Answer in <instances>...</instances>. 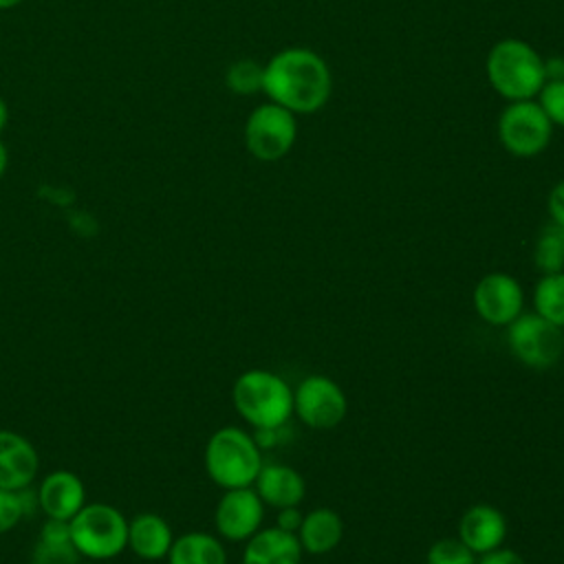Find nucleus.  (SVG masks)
<instances>
[{"mask_svg": "<svg viewBox=\"0 0 564 564\" xmlns=\"http://www.w3.org/2000/svg\"><path fill=\"white\" fill-rule=\"evenodd\" d=\"M262 463V449L253 434L236 425L216 430L203 452L205 471L220 489L251 487Z\"/></svg>", "mask_w": 564, "mask_h": 564, "instance_id": "4", "label": "nucleus"}, {"mask_svg": "<svg viewBox=\"0 0 564 564\" xmlns=\"http://www.w3.org/2000/svg\"><path fill=\"white\" fill-rule=\"evenodd\" d=\"M302 544L297 533L284 531L280 527L258 529L242 551V564H300Z\"/></svg>", "mask_w": 564, "mask_h": 564, "instance_id": "16", "label": "nucleus"}, {"mask_svg": "<svg viewBox=\"0 0 564 564\" xmlns=\"http://www.w3.org/2000/svg\"><path fill=\"white\" fill-rule=\"evenodd\" d=\"M20 2H24V0H0V9H13V7H18Z\"/></svg>", "mask_w": 564, "mask_h": 564, "instance_id": "33", "label": "nucleus"}, {"mask_svg": "<svg viewBox=\"0 0 564 564\" xmlns=\"http://www.w3.org/2000/svg\"><path fill=\"white\" fill-rule=\"evenodd\" d=\"M471 302L482 322L491 326H507L522 313L524 291L513 275L491 271L476 282Z\"/></svg>", "mask_w": 564, "mask_h": 564, "instance_id": "10", "label": "nucleus"}, {"mask_svg": "<svg viewBox=\"0 0 564 564\" xmlns=\"http://www.w3.org/2000/svg\"><path fill=\"white\" fill-rule=\"evenodd\" d=\"M24 513H26L24 489L22 491L0 489V535L11 531L22 520Z\"/></svg>", "mask_w": 564, "mask_h": 564, "instance_id": "26", "label": "nucleus"}, {"mask_svg": "<svg viewBox=\"0 0 564 564\" xmlns=\"http://www.w3.org/2000/svg\"><path fill=\"white\" fill-rule=\"evenodd\" d=\"M456 538L476 555L489 553L502 546L507 538V518L498 507L476 502L460 516Z\"/></svg>", "mask_w": 564, "mask_h": 564, "instance_id": "13", "label": "nucleus"}, {"mask_svg": "<svg viewBox=\"0 0 564 564\" xmlns=\"http://www.w3.org/2000/svg\"><path fill=\"white\" fill-rule=\"evenodd\" d=\"M302 513L297 511V507H284V509H278V524L280 529L284 531H291V533H297L300 524H302Z\"/></svg>", "mask_w": 564, "mask_h": 564, "instance_id": "29", "label": "nucleus"}, {"mask_svg": "<svg viewBox=\"0 0 564 564\" xmlns=\"http://www.w3.org/2000/svg\"><path fill=\"white\" fill-rule=\"evenodd\" d=\"M476 553L469 551L458 538H438L425 555L427 564H476Z\"/></svg>", "mask_w": 564, "mask_h": 564, "instance_id": "24", "label": "nucleus"}, {"mask_svg": "<svg viewBox=\"0 0 564 564\" xmlns=\"http://www.w3.org/2000/svg\"><path fill=\"white\" fill-rule=\"evenodd\" d=\"M236 412L253 427H282L293 414V388L271 370L251 368L238 375L231 388Z\"/></svg>", "mask_w": 564, "mask_h": 564, "instance_id": "3", "label": "nucleus"}, {"mask_svg": "<svg viewBox=\"0 0 564 564\" xmlns=\"http://www.w3.org/2000/svg\"><path fill=\"white\" fill-rule=\"evenodd\" d=\"M544 75H546V82L564 79V59L562 57L544 59Z\"/></svg>", "mask_w": 564, "mask_h": 564, "instance_id": "30", "label": "nucleus"}, {"mask_svg": "<svg viewBox=\"0 0 564 564\" xmlns=\"http://www.w3.org/2000/svg\"><path fill=\"white\" fill-rule=\"evenodd\" d=\"M167 564H227V551L223 542L205 531H187L174 538Z\"/></svg>", "mask_w": 564, "mask_h": 564, "instance_id": "20", "label": "nucleus"}, {"mask_svg": "<svg viewBox=\"0 0 564 564\" xmlns=\"http://www.w3.org/2000/svg\"><path fill=\"white\" fill-rule=\"evenodd\" d=\"M485 70L491 88L507 101L535 99L546 84L544 57L516 37H505L491 46Z\"/></svg>", "mask_w": 564, "mask_h": 564, "instance_id": "2", "label": "nucleus"}, {"mask_svg": "<svg viewBox=\"0 0 564 564\" xmlns=\"http://www.w3.org/2000/svg\"><path fill=\"white\" fill-rule=\"evenodd\" d=\"M295 115L278 104L258 106L245 123V145L258 161L271 163L286 156L295 143Z\"/></svg>", "mask_w": 564, "mask_h": 564, "instance_id": "8", "label": "nucleus"}, {"mask_svg": "<svg viewBox=\"0 0 564 564\" xmlns=\"http://www.w3.org/2000/svg\"><path fill=\"white\" fill-rule=\"evenodd\" d=\"M348 412L341 386L326 375H308L293 390V414L311 430H333Z\"/></svg>", "mask_w": 564, "mask_h": 564, "instance_id": "9", "label": "nucleus"}, {"mask_svg": "<svg viewBox=\"0 0 564 564\" xmlns=\"http://www.w3.org/2000/svg\"><path fill=\"white\" fill-rule=\"evenodd\" d=\"M79 553L70 540L68 520L48 518L31 553V564H79Z\"/></svg>", "mask_w": 564, "mask_h": 564, "instance_id": "19", "label": "nucleus"}, {"mask_svg": "<svg viewBox=\"0 0 564 564\" xmlns=\"http://www.w3.org/2000/svg\"><path fill=\"white\" fill-rule=\"evenodd\" d=\"M344 538V520L335 509L317 507L302 518L297 540L302 551L311 555H326L339 546Z\"/></svg>", "mask_w": 564, "mask_h": 564, "instance_id": "18", "label": "nucleus"}, {"mask_svg": "<svg viewBox=\"0 0 564 564\" xmlns=\"http://www.w3.org/2000/svg\"><path fill=\"white\" fill-rule=\"evenodd\" d=\"M538 104L553 126L564 128V79L546 82L538 93Z\"/></svg>", "mask_w": 564, "mask_h": 564, "instance_id": "25", "label": "nucleus"}, {"mask_svg": "<svg viewBox=\"0 0 564 564\" xmlns=\"http://www.w3.org/2000/svg\"><path fill=\"white\" fill-rule=\"evenodd\" d=\"M7 123H9V106H7V101L0 97V132L7 128Z\"/></svg>", "mask_w": 564, "mask_h": 564, "instance_id": "31", "label": "nucleus"}, {"mask_svg": "<svg viewBox=\"0 0 564 564\" xmlns=\"http://www.w3.org/2000/svg\"><path fill=\"white\" fill-rule=\"evenodd\" d=\"M546 212L553 225L564 227V181L555 183L546 198Z\"/></svg>", "mask_w": 564, "mask_h": 564, "instance_id": "27", "label": "nucleus"}, {"mask_svg": "<svg viewBox=\"0 0 564 564\" xmlns=\"http://www.w3.org/2000/svg\"><path fill=\"white\" fill-rule=\"evenodd\" d=\"M262 520L264 502L256 494L253 485L225 489L214 511L216 531L229 542H247L262 527Z\"/></svg>", "mask_w": 564, "mask_h": 564, "instance_id": "11", "label": "nucleus"}, {"mask_svg": "<svg viewBox=\"0 0 564 564\" xmlns=\"http://www.w3.org/2000/svg\"><path fill=\"white\" fill-rule=\"evenodd\" d=\"M551 132L553 123L535 99L509 101L498 119V139L502 148L518 159L544 152L551 141Z\"/></svg>", "mask_w": 564, "mask_h": 564, "instance_id": "7", "label": "nucleus"}, {"mask_svg": "<svg viewBox=\"0 0 564 564\" xmlns=\"http://www.w3.org/2000/svg\"><path fill=\"white\" fill-rule=\"evenodd\" d=\"M225 84L236 95H253L262 90L264 66L253 59H238L227 68Z\"/></svg>", "mask_w": 564, "mask_h": 564, "instance_id": "23", "label": "nucleus"}, {"mask_svg": "<svg viewBox=\"0 0 564 564\" xmlns=\"http://www.w3.org/2000/svg\"><path fill=\"white\" fill-rule=\"evenodd\" d=\"M253 489L264 502V507L284 509L297 507L306 496V482L302 474L284 463H262Z\"/></svg>", "mask_w": 564, "mask_h": 564, "instance_id": "15", "label": "nucleus"}, {"mask_svg": "<svg viewBox=\"0 0 564 564\" xmlns=\"http://www.w3.org/2000/svg\"><path fill=\"white\" fill-rule=\"evenodd\" d=\"M68 529L82 557L112 560L128 549V518L108 502H86L68 520Z\"/></svg>", "mask_w": 564, "mask_h": 564, "instance_id": "5", "label": "nucleus"}, {"mask_svg": "<svg viewBox=\"0 0 564 564\" xmlns=\"http://www.w3.org/2000/svg\"><path fill=\"white\" fill-rule=\"evenodd\" d=\"M533 262L542 273L564 271V227L549 223L533 247Z\"/></svg>", "mask_w": 564, "mask_h": 564, "instance_id": "22", "label": "nucleus"}, {"mask_svg": "<svg viewBox=\"0 0 564 564\" xmlns=\"http://www.w3.org/2000/svg\"><path fill=\"white\" fill-rule=\"evenodd\" d=\"M507 346L522 366L546 370L555 366L564 352V330L535 311L520 313L507 324Z\"/></svg>", "mask_w": 564, "mask_h": 564, "instance_id": "6", "label": "nucleus"}, {"mask_svg": "<svg viewBox=\"0 0 564 564\" xmlns=\"http://www.w3.org/2000/svg\"><path fill=\"white\" fill-rule=\"evenodd\" d=\"M7 165H9V152H7L4 143L0 141V178H2L4 172H7Z\"/></svg>", "mask_w": 564, "mask_h": 564, "instance_id": "32", "label": "nucleus"}, {"mask_svg": "<svg viewBox=\"0 0 564 564\" xmlns=\"http://www.w3.org/2000/svg\"><path fill=\"white\" fill-rule=\"evenodd\" d=\"M37 469L40 456L33 443L13 430H0V489H29Z\"/></svg>", "mask_w": 564, "mask_h": 564, "instance_id": "12", "label": "nucleus"}, {"mask_svg": "<svg viewBox=\"0 0 564 564\" xmlns=\"http://www.w3.org/2000/svg\"><path fill=\"white\" fill-rule=\"evenodd\" d=\"M476 564H527L524 557L513 551V549H507V546H498L489 553H482L476 557Z\"/></svg>", "mask_w": 564, "mask_h": 564, "instance_id": "28", "label": "nucleus"}, {"mask_svg": "<svg viewBox=\"0 0 564 564\" xmlns=\"http://www.w3.org/2000/svg\"><path fill=\"white\" fill-rule=\"evenodd\" d=\"M174 542L172 527L159 513L145 511L128 520V549L148 562L165 560Z\"/></svg>", "mask_w": 564, "mask_h": 564, "instance_id": "17", "label": "nucleus"}, {"mask_svg": "<svg viewBox=\"0 0 564 564\" xmlns=\"http://www.w3.org/2000/svg\"><path fill=\"white\" fill-rule=\"evenodd\" d=\"M533 308L564 330V271L542 273L533 286Z\"/></svg>", "mask_w": 564, "mask_h": 564, "instance_id": "21", "label": "nucleus"}, {"mask_svg": "<svg viewBox=\"0 0 564 564\" xmlns=\"http://www.w3.org/2000/svg\"><path fill=\"white\" fill-rule=\"evenodd\" d=\"M262 90L293 115H311L326 106L333 77L324 57L311 48L291 46L264 64Z\"/></svg>", "mask_w": 564, "mask_h": 564, "instance_id": "1", "label": "nucleus"}, {"mask_svg": "<svg viewBox=\"0 0 564 564\" xmlns=\"http://www.w3.org/2000/svg\"><path fill=\"white\" fill-rule=\"evenodd\" d=\"M37 505L46 518L70 520L86 505V487L77 474L55 469L40 482Z\"/></svg>", "mask_w": 564, "mask_h": 564, "instance_id": "14", "label": "nucleus"}]
</instances>
